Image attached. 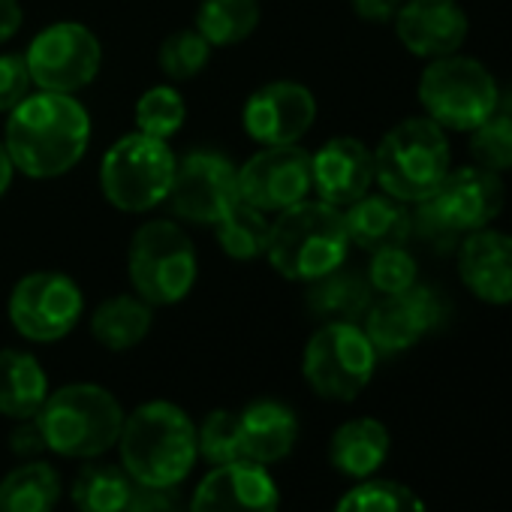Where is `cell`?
Segmentation results:
<instances>
[{
  "mask_svg": "<svg viewBox=\"0 0 512 512\" xmlns=\"http://www.w3.org/2000/svg\"><path fill=\"white\" fill-rule=\"evenodd\" d=\"M4 145L16 172L34 181L61 178L91 145V115L73 94L34 91L7 115Z\"/></svg>",
  "mask_w": 512,
  "mask_h": 512,
  "instance_id": "1",
  "label": "cell"
},
{
  "mask_svg": "<svg viewBox=\"0 0 512 512\" xmlns=\"http://www.w3.org/2000/svg\"><path fill=\"white\" fill-rule=\"evenodd\" d=\"M115 446L121 467L145 488H175L199 458L196 425L172 401H148L127 413Z\"/></svg>",
  "mask_w": 512,
  "mask_h": 512,
  "instance_id": "2",
  "label": "cell"
},
{
  "mask_svg": "<svg viewBox=\"0 0 512 512\" xmlns=\"http://www.w3.org/2000/svg\"><path fill=\"white\" fill-rule=\"evenodd\" d=\"M350 235L344 211L323 199H302L272 220L266 260L296 284H311L347 263Z\"/></svg>",
  "mask_w": 512,
  "mask_h": 512,
  "instance_id": "3",
  "label": "cell"
},
{
  "mask_svg": "<svg viewBox=\"0 0 512 512\" xmlns=\"http://www.w3.org/2000/svg\"><path fill=\"white\" fill-rule=\"evenodd\" d=\"M46 449L64 458H100L115 449L124 428L121 401L97 383H70L49 392L34 416Z\"/></svg>",
  "mask_w": 512,
  "mask_h": 512,
  "instance_id": "4",
  "label": "cell"
},
{
  "mask_svg": "<svg viewBox=\"0 0 512 512\" xmlns=\"http://www.w3.org/2000/svg\"><path fill=\"white\" fill-rule=\"evenodd\" d=\"M503 202L506 187L497 172L476 163L449 169L440 187L416 202L413 232L440 250H452L467 232L485 229L503 211Z\"/></svg>",
  "mask_w": 512,
  "mask_h": 512,
  "instance_id": "5",
  "label": "cell"
},
{
  "mask_svg": "<svg viewBox=\"0 0 512 512\" xmlns=\"http://www.w3.org/2000/svg\"><path fill=\"white\" fill-rule=\"evenodd\" d=\"M449 163L446 130L425 115L407 118L380 139L374 151V181L383 193L416 205L440 187Z\"/></svg>",
  "mask_w": 512,
  "mask_h": 512,
  "instance_id": "6",
  "label": "cell"
},
{
  "mask_svg": "<svg viewBox=\"0 0 512 512\" xmlns=\"http://www.w3.org/2000/svg\"><path fill=\"white\" fill-rule=\"evenodd\" d=\"M130 287L151 308H169L190 296L199 278V260L190 235L175 220L142 223L127 247Z\"/></svg>",
  "mask_w": 512,
  "mask_h": 512,
  "instance_id": "7",
  "label": "cell"
},
{
  "mask_svg": "<svg viewBox=\"0 0 512 512\" xmlns=\"http://www.w3.org/2000/svg\"><path fill=\"white\" fill-rule=\"evenodd\" d=\"M416 94L425 109V118L455 133L476 130L497 112L500 103L494 76L479 61L461 58L458 52L428 61L419 76Z\"/></svg>",
  "mask_w": 512,
  "mask_h": 512,
  "instance_id": "8",
  "label": "cell"
},
{
  "mask_svg": "<svg viewBox=\"0 0 512 512\" xmlns=\"http://www.w3.org/2000/svg\"><path fill=\"white\" fill-rule=\"evenodd\" d=\"M178 157L172 154L169 142L127 133L103 154L100 163V187L103 196L127 214H142L166 202L175 178Z\"/></svg>",
  "mask_w": 512,
  "mask_h": 512,
  "instance_id": "9",
  "label": "cell"
},
{
  "mask_svg": "<svg viewBox=\"0 0 512 512\" xmlns=\"http://www.w3.org/2000/svg\"><path fill=\"white\" fill-rule=\"evenodd\" d=\"M377 368V350L359 323H323L302 356L308 386L326 401L359 398Z\"/></svg>",
  "mask_w": 512,
  "mask_h": 512,
  "instance_id": "10",
  "label": "cell"
},
{
  "mask_svg": "<svg viewBox=\"0 0 512 512\" xmlns=\"http://www.w3.org/2000/svg\"><path fill=\"white\" fill-rule=\"evenodd\" d=\"M25 61L37 91L76 97L100 76L103 43L82 22H55L31 40Z\"/></svg>",
  "mask_w": 512,
  "mask_h": 512,
  "instance_id": "11",
  "label": "cell"
},
{
  "mask_svg": "<svg viewBox=\"0 0 512 512\" xmlns=\"http://www.w3.org/2000/svg\"><path fill=\"white\" fill-rule=\"evenodd\" d=\"M82 311V287L70 275L49 269L19 278L7 302L13 329L34 344H55L67 338L79 326Z\"/></svg>",
  "mask_w": 512,
  "mask_h": 512,
  "instance_id": "12",
  "label": "cell"
},
{
  "mask_svg": "<svg viewBox=\"0 0 512 512\" xmlns=\"http://www.w3.org/2000/svg\"><path fill=\"white\" fill-rule=\"evenodd\" d=\"M238 199V166L229 157L217 151H190L175 163L166 202L178 220L214 226Z\"/></svg>",
  "mask_w": 512,
  "mask_h": 512,
  "instance_id": "13",
  "label": "cell"
},
{
  "mask_svg": "<svg viewBox=\"0 0 512 512\" xmlns=\"http://www.w3.org/2000/svg\"><path fill=\"white\" fill-rule=\"evenodd\" d=\"M238 193L247 205L281 214L311 193V154L299 145L260 148L238 166Z\"/></svg>",
  "mask_w": 512,
  "mask_h": 512,
  "instance_id": "14",
  "label": "cell"
},
{
  "mask_svg": "<svg viewBox=\"0 0 512 512\" xmlns=\"http://www.w3.org/2000/svg\"><path fill=\"white\" fill-rule=\"evenodd\" d=\"M317 121V97L302 82L278 79L256 88L244 109L241 127L256 145H299Z\"/></svg>",
  "mask_w": 512,
  "mask_h": 512,
  "instance_id": "15",
  "label": "cell"
},
{
  "mask_svg": "<svg viewBox=\"0 0 512 512\" xmlns=\"http://www.w3.org/2000/svg\"><path fill=\"white\" fill-rule=\"evenodd\" d=\"M443 317V305L434 290L413 284L398 296H383L365 314V335L374 344L377 356H395L422 341Z\"/></svg>",
  "mask_w": 512,
  "mask_h": 512,
  "instance_id": "16",
  "label": "cell"
},
{
  "mask_svg": "<svg viewBox=\"0 0 512 512\" xmlns=\"http://www.w3.org/2000/svg\"><path fill=\"white\" fill-rule=\"evenodd\" d=\"M190 512H278L281 491L272 473L253 461L211 467L190 497Z\"/></svg>",
  "mask_w": 512,
  "mask_h": 512,
  "instance_id": "17",
  "label": "cell"
},
{
  "mask_svg": "<svg viewBox=\"0 0 512 512\" xmlns=\"http://www.w3.org/2000/svg\"><path fill=\"white\" fill-rule=\"evenodd\" d=\"M374 184V151L353 139V136H335L311 154V190H317V199L347 208L365 193H371Z\"/></svg>",
  "mask_w": 512,
  "mask_h": 512,
  "instance_id": "18",
  "label": "cell"
},
{
  "mask_svg": "<svg viewBox=\"0 0 512 512\" xmlns=\"http://www.w3.org/2000/svg\"><path fill=\"white\" fill-rule=\"evenodd\" d=\"M401 46L425 61L455 55L467 40V13L458 0H407L395 16Z\"/></svg>",
  "mask_w": 512,
  "mask_h": 512,
  "instance_id": "19",
  "label": "cell"
},
{
  "mask_svg": "<svg viewBox=\"0 0 512 512\" xmlns=\"http://www.w3.org/2000/svg\"><path fill=\"white\" fill-rule=\"evenodd\" d=\"M458 278L485 305H512V235L476 229L458 241Z\"/></svg>",
  "mask_w": 512,
  "mask_h": 512,
  "instance_id": "20",
  "label": "cell"
},
{
  "mask_svg": "<svg viewBox=\"0 0 512 512\" xmlns=\"http://www.w3.org/2000/svg\"><path fill=\"white\" fill-rule=\"evenodd\" d=\"M238 431L244 461L269 467L293 452L299 440V416L284 401L260 398L238 413Z\"/></svg>",
  "mask_w": 512,
  "mask_h": 512,
  "instance_id": "21",
  "label": "cell"
},
{
  "mask_svg": "<svg viewBox=\"0 0 512 512\" xmlns=\"http://www.w3.org/2000/svg\"><path fill=\"white\" fill-rule=\"evenodd\" d=\"M344 223L350 244L374 253L383 247L407 244L413 235V214L407 202L389 196V193H365L353 205L344 208Z\"/></svg>",
  "mask_w": 512,
  "mask_h": 512,
  "instance_id": "22",
  "label": "cell"
},
{
  "mask_svg": "<svg viewBox=\"0 0 512 512\" xmlns=\"http://www.w3.org/2000/svg\"><path fill=\"white\" fill-rule=\"evenodd\" d=\"M389 446H392V437H389L386 425L374 416H359V419L344 422L332 434L329 461L338 473L359 482V479L374 476L386 464Z\"/></svg>",
  "mask_w": 512,
  "mask_h": 512,
  "instance_id": "23",
  "label": "cell"
},
{
  "mask_svg": "<svg viewBox=\"0 0 512 512\" xmlns=\"http://www.w3.org/2000/svg\"><path fill=\"white\" fill-rule=\"evenodd\" d=\"M49 374L28 350H0V413L7 419H34L49 398Z\"/></svg>",
  "mask_w": 512,
  "mask_h": 512,
  "instance_id": "24",
  "label": "cell"
},
{
  "mask_svg": "<svg viewBox=\"0 0 512 512\" xmlns=\"http://www.w3.org/2000/svg\"><path fill=\"white\" fill-rule=\"evenodd\" d=\"M154 326V308L136 293L109 296L91 314V335L100 347L124 353L139 347Z\"/></svg>",
  "mask_w": 512,
  "mask_h": 512,
  "instance_id": "25",
  "label": "cell"
},
{
  "mask_svg": "<svg viewBox=\"0 0 512 512\" xmlns=\"http://www.w3.org/2000/svg\"><path fill=\"white\" fill-rule=\"evenodd\" d=\"M371 293L374 290H371L368 278H362L356 272H344V266H341V269L311 281L308 308L323 323H359L371 308Z\"/></svg>",
  "mask_w": 512,
  "mask_h": 512,
  "instance_id": "26",
  "label": "cell"
},
{
  "mask_svg": "<svg viewBox=\"0 0 512 512\" xmlns=\"http://www.w3.org/2000/svg\"><path fill=\"white\" fill-rule=\"evenodd\" d=\"M61 491L58 470L31 458L0 482V512H55Z\"/></svg>",
  "mask_w": 512,
  "mask_h": 512,
  "instance_id": "27",
  "label": "cell"
},
{
  "mask_svg": "<svg viewBox=\"0 0 512 512\" xmlns=\"http://www.w3.org/2000/svg\"><path fill=\"white\" fill-rule=\"evenodd\" d=\"M260 0H199L196 31L211 43V49H226L244 43L260 28Z\"/></svg>",
  "mask_w": 512,
  "mask_h": 512,
  "instance_id": "28",
  "label": "cell"
},
{
  "mask_svg": "<svg viewBox=\"0 0 512 512\" xmlns=\"http://www.w3.org/2000/svg\"><path fill=\"white\" fill-rule=\"evenodd\" d=\"M211 229H214V238H217L220 250L229 256V260L250 263V260H260V256H266L272 220H269L266 211L238 199Z\"/></svg>",
  "mask_w": 512,
  "mask_h": 512,
  "instance_id": "29",
  "label": "cell"
},
{
  "mask_svg": "<svg viewBox=\"0 0 512 512\" xmlns=\"http://www.w3.org/2000/svg\"><path fill=\"white\" fill-rule=\"evenodd\" d=\"M136 482L118 464H88L73 482L76 512H127Z\"/></svg>",
  "mask_w": 512,
  "mask_h": 512,
  "instance_id": "30",
  "label": "cell"
},
{
  "mask_svg": "<svg viewBox=\"0 0 512 512\" xmlns=\"http://www.w3.org/2000/svg\"><path fill=\"white\" fill-rule=\"evenodd\" d=\"M335 512H428L422 497L392 479H359L335 506Z\"/></svg>",
  "mask_w": 512,
  "mask_h": 512,
  "instance_id": "31",
  "label": "cell"
},
{
  "mask_svg": "<svg viewBox=\"0 0 512 512\" xmlns=\"http://www.w3.org/2000/svg\"><path fill=\"white\" fill-rule=\"evenodd\" d=\"M133 118H136L139 133L169 142L184 127L187 106L175 85H154L136 100Z\"/></svg>",
  "mask_w": 512,
  "mask_h": 512,
  "instance_id": "32",
  "label": "cell"
},
{
  "mask_svg": "<svg viewBox=\"0 0 512 512\" xmlns=\"http://www.w3.org/2000/svg\"><path fill=\"white\" fill-rule=\"evenodd\" d=\"M211 52H214L211 43L196 28H184L163 40L157 52V64L169 82H190L208 67Z\"/></svg>",
  "mask_w": 512,
  "mask_h": 512,
  "instance_id": "33",
  "label": "cell"
},
{
  "mask_svg": "<svg viewBox=\"0 0 512 512\" xmlns=\"http://www.w3.org/2000/svg\"><path fill=\"white\" fill-rule=\"evenodd\" d=\"M196 449L211 464H232L244 461L241 455V431H238V413L232 410H211L202 425L196 428Z\"/></svg>",
  "mask_w": 512,
  "mask_h": 512,
  "instance_id": "34",
  "label": "cell"
},
{
  "mask_svg": "<svg viewBox=\"0 0 512 512\" xmlns=\"http://www.w3.org/2000/svg\"><path fill=\"white\" fill-rule=\"evenodd\" d=\"M368 284L380 296H398L416 284V260L404 244L383 247L371 253Z\"/></svg>",
  "mask_w": 512,
  "mask_h": 512,
  "instance_id": "35",
  "label": "cell"
},
{
  "mask_svg": "<svg viewBox=\"0 0 512 512\" xmlns=\"http://www.w3.org/2000/svg\"><path fill=\"white\" fill-rule=\"evenodd\" d=\"M470 157L476 160V166H485L491 172L512 169V121L494 112L488 121L470 130Z\"/></svg>",
  "mask_w": 512,
  "mask_h": 512,
  "instance_id": "36",
  "label": "cell"
},
{
  "mask_svg": "<svg viewBox=\"0 0 512 512\" xmlns=\"http://www.w3.org/2000/svg\"><path fill=\"white\" fill-rule=\"evenodd\" d=\"M34 91L37 88L25 55H0V115H10Z\"/></svg>",
  "mask_w": 512,
  "mask_h": 512,
  "instance_id": "37",
  "label": "cell"
},
{
  "mask_svg": "<svg viewBox=\"0 0 512 512\" xmlns=\"http://www.w3.org/2000/svg\"><path fill=\"white\" fill-rule=\"evenodd\" d=\"M127 512H190V509L172 494V488H145V485H136Z\"/></svg>",
  "mask_w": 512,
  "mask_h": 512,
  "instance_id": "38",
  "label": "cell"
},
{
  "mask_svg": "<svg viewBox=\"0 0 512 512\" xmlns=\"http://www.w3.org/2000/svg\"><path fill=\"white\" fill-rule=\"evenodd\" d=\"M10 446H13V452H16L19 458H25V461H31V458H37L40 452H46V440H43V431H40L37 419H22V422L16 425V431L10 434Z\"/></svg>",
  "mask_w": 512,
  "mask_h": 512,
  "instance_id": "39",
  "label": "cell"
},
{
  "mask_svg": "<svg viewBox=\"0 0 512 512\" xmlns=\"http://www.w3.org/2000/svg\"><path fill=\"white\" fill-rule=\"evenodd\" d=\"M404 0H353V13L365 22H374V25H383L389 19L398 16Z\"/></svg>",
  "mask_w": 512,
  "mask_h": 512,
  "instance_id": "40",
  "label": "cell"
},
{
  "mask_svg": "<svg viewBox=\"0 0 512 512\" xmlns=\"http://www.w3.org/2000/svg\"><path fill=\"white\" fill-rule=\"evenodd\" d=\"M22 22H25V13L19 0H0V46L19 34Z\"/></svg>",
  "mask_w": 512,
  "mask_h": 512,
  "instance_id": "41",
  "label": "cell"
},
{
  "mask_svg": "<svg viewBox=\"0 0 512 512\" xmlns=\"http://www.w3.org/2000/svg\"><path fill=\"white\" fill-rule=\"evenodd\" d=\"M13 175H16V166H13V160H10V151H7V145L0 142V196H4V193L10 190V184H13Z\"/></svg>",
  "mask_w": 512,
  "mask_h": 512,
  "instance_id": "42",
  "label": "cell"
},
{
  "mask_svg": "<svg viewBox=\"0 0 512 512\" xmlns=\"http://www.w3.org/2000/svg\"><path fill=\"white\" fill-rule=\"evenodd\" d=\"M497 112H500V115H506V118L512 121V94L506 97V103H503V100L497 103Z\"/></svg>",
  "mask_w": 512,
  "mask_h": 512,
  "instance_id": "43",
  "label": "cell"
}]
</instances>
